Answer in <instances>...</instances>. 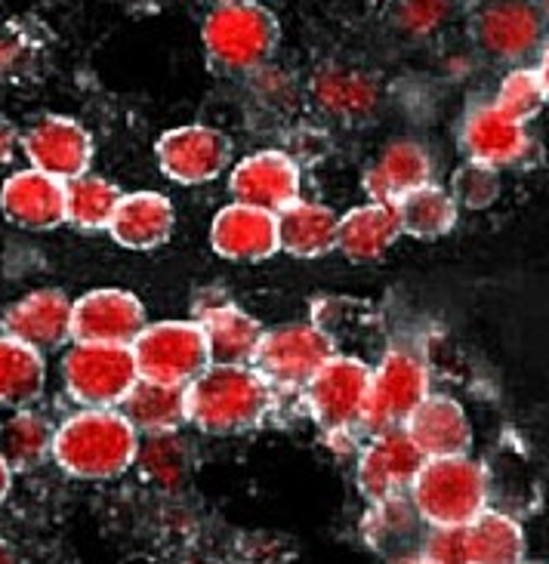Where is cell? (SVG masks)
Segmentation results:
<instances>
[{"label": "cell", "instance_id": "obj_1", "mask_svg": "<svg viewBox=\"0 0 549 564\" xmlns=\"http://www.w3.org/2000/svg\"><path fill=\"white\" fill-rule=\"evenodd\" d=\"M139 442L118 408H80L56 426L53 459L77 481H115L137 466Z\"/></svg>", "mask_w": 549, "mask_h": 564}, {"label": "cell", "instance_id": "obj_2", "mask_svg": "<svg viewBox=\"0 0 549 564\" xmlns=\"http://www.w3.org/2000/svg\"><path fill=\"white\" fill-rule=\"evenodd\" d=\"M189 423L204 435H245L266 423L274 404L272 382L254 365H207L185 386Z\"/></svg>", "mask_w": 549, "mask_h": 564}, {"label": "cell", "instance_id": "obj_3", "mask_svg": "<svg viewBox=\"0 0 549 564\" xmlns=\"http://www.w3.org/2000/svg\"><path fill=\"white\" fill-rule=\"evenodd\" d=\"M408 494L427 528H466L491 506V473L473 454L427 459Z\"/></svg>", "mask_w": 549, "mask_h": 564}, {"label": "cell", "instance_id": "obj_4", "mask_svg": "<svg viewBox=\"0 0 549 564\" xmlns=\"http://www.w3.org/2000/svg\"><path fill=\"white\" fill-rule=\"evenodd\" d=\"M201 44L219 72L254 75L274 56L278 19L260 0L216 3L201 25Z\"/></svg>", "mask_w": 549, "mask_h": 564}, {"label": "cell", "instance_id": "obj_5", "mask_svg": "<svg viewBox=\"0 0 549 564\" xmlns=\"http://www.w3.org/2000/svg\"><path fill=\"white\" fill-rule=\"evenodd\" d=\"M137 380V358L130 346L75 343L62 358L65 392L80 408H121Z\"/></svg>", "mask_w": 549, "mask_h": 564}, {"label": "cell", "instance_id": "obj_6", "mask_svg": "<svg viewBox=\"0 0 549 564\" xmlns=\"http://www.w3.org/2000/svg\"><path fill=\"white\" fill-rule=\"evenodd\" d=\"M130 349L142 380L168 382V386H189L211 365L207 336L198 321L146 324V330L137 336Z\"/></svg>", "mask_w": 549, "mask_h": 564}, {"label": "cell", "instance_id": "obj_7", "mask_svg": "<svg viewBox=\"0 0 549 564\" xmlns=\"http://www.w3.org/2000/svg\"><path fill=\"white\" fill-rule=\"evenodd\" d=\"M432 395L429 389V367L420 355L408 349H392L380 358L370 377L362 429L377 435L389 429H405L413 411Z\"/></svg>", "mask_w": 549, "mask_h": 564}, {"label": "cell", "instance_id": "obj_8", "mask_svg": "<svg viewBox=\"0 0 549 564\" xmlns=\"http://www.w3.org/2000/svg\"><path fill=\"white\" fill-rule=\"evenodd\" d=\"M374 367L355 355H334L305 386V408L327 435L362 429Z\"/></svg>", "mask_w": 549, "mask_h": 564}, {"label": "cell", "instance_id": "obj_9", "mask_svg": "<svg viewBox=\"0 0 549 564\" xmlns=\"http://www.w3.org/2000/svg\"><path fill=\"white\" fill-rule=\"evenodd\" d=\"M334 355V339L324 327L284 324L262 334L254 367L272 382V389H305Z\"/></svg>", "mask_w": 549, "mask_h": 564}, {"label": "cell", "instance_id": "obj_10", "mask_svg": "<svg viewBox=\"0 0 549 564\" xmlns=\"http://www.w3.org/2000/svg\"><path fill=\"white\" fill-rule=\"evenodd\" d=\"M161 173L180 185H207L232 164V142L223 130L207 123L173 127L154 142Z\"/></svg>", "mask_w": 549, "mask_h": 564}, {"label": "cell", "instance_id": "obj_11", "mask_svg": "<svg viewBox=\"0 0 549 564\" xmlns=\"http://www.w3.org/2000/svg\"><path fill=\"white\" fill-rule=\"evenodd\" d=\"M22 152L34 170L60 183H72L77 176L90 173L96 149H93L90 130L80 121L65 115H44L22 133Z\"/></svg>", "mask_w": 549, "mask_h": 564}, {"label": "cell", "instance_id": "obj_12", "mask_svg": "<svg viewBox=\"0 0 549 564\" xmlns=\"http://www.w3.org/2000/svg\"><path fill=\"white\" fill-rule=\"evenodd\" d=\"M473 34L491 59L521 62L543 44V15L531 0H485L473 15Z\"/></svg>", "mask_w": 549, "mask_h": 564}, {"label": "cell", "instance_id": "obj_13", "mask_svg": "<svg viewBox=\"0 0 549 564\" xmlns=\"http://www.w3.org/2000/svg\"><path fill=\"white\" fill-rule=\"evenodd\" d=\"M146 330V305L137 293L121 288H96L75 300L72 339L103 346H133Z\"/></svg>", "mask_w": 549, "mask_h": 564}, {"label": "cell", "instance_id": "obj_14", "mask_svg": "<svg viewBox=\"0 0 549 564\" xmlns=\"http://www.w3.org/2000/svg\"><path fill=\"white\" fill-rule=\"evenodd\" d=\"M423 463L427 457L420 454V447L411 442L405 429L377 432L358 454L355 481L367 503H377L396 494H408Z\"/></svg>", "mask_w": 549, "mask_h": 564}, {"label": "cell", "instance_id": "obj_15", "mask_svg": "<svg viewBox=\"0 0 549 564\" xmlns=\"http://www.w3.org/2000/svg\"><path fill=\"white\" fill-rule=\"evenodd\" d=\"M300 185H303V173L297 161L288 152H274V149L247 154L229 173L232 198L269 214H281L300 198Z\"/></svg>", "mask_w": 549, "mask_h": 564}, {"label": "cell", "instance_id": "obj_16", "mask_svg": "<svg viewBox=\"0 0 549 564\" xmlns=\"http://www.w3.org/2000/svg\"><path fill=\"white\" fill-rule=\"evenodd\" d=\"M460 149L466 161L504 170L525 161V154L531 152V137L525 123L506 118L494 102H478L460 123Z\"/></svg>", "mask_w": 549, "mask_h": 564}, {"label": "cell", "instance_id": "obj_17", "mask_svg": "<svg viewBox=\"0 0 549 564\" xmlns=\"http://www.w3.org/2000/svg\"><path fill=\"white\" fill-rule=\"evenodd\" d=\"M211 247L216 257L229 262L272 260L274 253H281L278 214L232 200L223 210H216L211 223Z\"/></svg>", "mask_w": 549, "mask_h": 564}, {"label": "cell", "instance_id": "obj_18", "mask_svg": "<svg viewBox=\"0 0 549 564\" xmlns=\"http://www.w3.org/2000/svg\"><path fill=\"white\" fill-rule=\"evenodd\" d=\"M309 96L321 115L343 123L370 121L380 108V80L355 65L327 62L309 80Z\"/></svg>", "mask_w": 549, "mask_h": 564}, {"label": "cell", "instance_id": "obj_19", "mask_svg": "<svg viewBox=\"0 0 549 564\" xmlns=\"http://www.w3.org/2000/svg\"><path fill=\"white\" fill-rule=\"evenodd\" d=\"M72 308L75 300H68L62 290H31L3 312L0 330L37 351L60 349L65 339H72Z\"/></svg>", "mask_w": 549, "mask_h": 564}, {"label": "cell", "instance_id": "obj_20", "mask_svg": "<svg viewBox=\"0 0 549 564\" xmlns=\"http://www.w3.org/2000/svg\"><path fill=\"white\" fill-rule=\"evenodd\" d=\"M0 210L25 231H53L65 223V183L41 170H19L0 188Z\"/></svg>", "mask_w": 549, "mask_h": 564}, {"label": "cell", "instance_id": "obj_21", "mask_svg": "<svg viewBox=\"0 0 549 564\" xmlns=\"http://www.w3.org/2000/svg\"><path fill=\"white\" fill-rule=\"evenodd\" d=\"M405 432L427 459L473 454L475 435L470 413L451 395H429L405 423Z\"/></svg>", "mask_w": 549, "mask_h": 564}, {"label": "cell", "instance_id": "obj_22", "mask_svg": "<svg viewBox=\"0 0 549 564\" xmlns=\"http://www.w3.org/2000/svg\"><path fill=\"white\" fill-rule=\"evenodd\" d=\"M173 229H176V210L168 195L130 192V195H121L108 235L127 250H154V247L168 245Z\"/></svg>", "mask_w": 549, "mask_h": 564}, {"label": "cell", "instance_id": "obj_23", "mask_svg": "<svg viewBox=\"0 0 549 564\" xmlns=\"http://www.w3.org/2000/svg\"><path fill=\"white\" fill-rule=\"evenodd\" d=\"M405 235L396 200H367L340 216V245L352 262L383 260Z\"/></svg>", "mask_w": 549, "mask_h": 564}, {"label": "cell", "instance_id": "obj_24", "mask_svg": "<svg viewBox=\"0 0 549 564\" xmlns=\"http://www.w3.org/2000/svg\"><path fill=\"white\" fill-rule=\"evenodd\" d=\"M432 183V154L413 139H396L380 152L365 173V192L370 200H401L413 188Z\"/></svg>", "mask_w": 549, "mask_h": 564}, {"label": "cell", "instance_id": "obj_25", "mask_svg": "<svg viewBox=\"0 0 549 564\" xmlns=\"http://www.w3.org/2000/svg\"><path fill=\"white\" fill-rule=\"evenodd\" d=\"M278 241L297 260H321L340 245V216L327 204L297 198L278 214Z\"/></svg>", "mask_w": 549, "mask_h": 564}, {"label": "cell", "instance_id": "obj_26", "mask_svg": "<svg viewBox=\"0 0 549 564\" xmlns=\"http://www.w3.org/2000/svg\"><path fill=\"white\" fill-rule=\"evenodd\" d=\"M198 324L207 336L211 365H254L260 349L262 324L235 303L204 305Z\"/></svg>", "mask_w": 549, "mask_h": 564}, {"label": "cell", "instance_id": "obj_27", "mask_svg": "<svg viewBox=\"0 0 549 564\" xmlns=\"http://www.w3.org/2000/svg\"><path fill=\"white\" fill-rule=\"evenodd\" d=\"M427 524L420 519L417 506L411 503V494H396L377 503H367L365 521H362V536L374 552H380L386 558H396L411 550V543L420 546Z\"/></svg>", "mask_w": 549, "mask_h": 564}, {"label": "cell", "instance_id": "obj_28", "mask_svg": "<svg viewBox=\"0 0 549 564\" xmlns=\"http://www.w3.org/2000/svg\"><path fill=\"white\" fill-rule=\"evenodd\" d=\"M118 411L137 426L139 435H168V432H180L189 423V395L185 386H168L139 377Z\"/></svg>", "mask_w": 549, "mask_h": 564}, {"label": "cell", "instance_id": "obj_29", "mask_svg": "<svg viewBox=\"0 0 549 564\" xmlns=\"http://www.w3.org/2000/svg\"><path fill=\"white\" fill-rule=\"evenodd\" d=\"M466 550H470V564H521L528 562V540L521 521L488 506L473 524H466Z\"/></svg>", "mask_w": 549, "mask_h": 564}, {"label": "cell", "instance_id": "obj_30", "mask_svg": "<svg viewBox=\"0 0 549 564\" xmlns=\"http://www.w3.org/2000/svg\"><path fill=\"white\" fill-rule=\"evenodd\" d=\"M44 351L31 349L15 336L0 334V408L22 411L44 395Z\"/></svg>", "mask_w": 549, "mask_h": 564}, {"label": "cell", "instance_id": "obj_31", "mask_svg": "<svg viewBox=\"0 0 549 564\" xmlns=\"http://www.w3.org/2000/svg\"><path fill=\"white\" fill-rule=\"evenodd\" d=\"M56 426L46 413L34 408L15 411L0 426V457L10 463L13 473H31L53 457Z\"/></svg>", "mask_w": 549, "mask_h": 564}, {"label": "cell", "instance_id": "obj_32", "mask_svg": "<svg viewBox=\"0 0 549 564\" xmlns=\"http://www.w3.org/2000/svg\"><path fill=\"white\" fill-rule=\"evenodd\" d=\"M396 204L405 235L420 238V241H435V238L451 235L460 219L458 200L451 198L448 188L435 183L413 188L411 195H405Z\"/></svg>", "mask_w": 549, "mask_h": 564}, {"label": "cell", "instance_id": "obj_33", "mask_svg": "<svg viewBox=\"0 0 549 564\" xmlns=\"http://www.w3.org/2000/svg\"><path fill=\"white\" fill-rule=\"evenodd\" d=\"M121 188L96 173H84L65 183V223L80 231H108L121 204Z\"/></svg>", "mask_w": 549, "mask_h": 564}, {"label": "cell", "instance_id": "obj_34", "mask_svg": "<svg viewBox=\"0 0 549 564\" xmlns=\"http://www.w3.org/2000/svg\"><path fill=\"white\" fill-rule=\"evenodd\" d=\"M137 466L139 473L146 475V481H152L154 488L180 490L189 481L192 451L180 438V432L146 435V442H139Z\"/></svg>", "mask_w": 549, "mask_h": 564}, {"label": "cell", "instance_id": "obj_35", "mask_svg": "<svg viewBox=\"0 0 549 564\" xmlns=\"http://www.w3.org/2000/svg\"><path fill=\"white\" fill-rule=\"evenodd\" d=\"M491 102L500 108L506 118L528 127V121H535L540 108L547 106V93H543V84H540L535 68L516 65L506 72L500 87H497V96Z\"/></svg>", "mask_w": 549, "mask_h": 564}, {"label": "cell", "instance_id": "obj_36", "mask_svg": "<svg viewBox=\"0 0 549 564\" xmlns=\"http://www.w3.org/2000/svg\"><path fill=\"white\" fill-rule=\"evenodd\" d=\"M451 198L458 200L460 210H488L500 198V170L488 164L463 161L451 176Z\"/></svg>", "mask_w": 549, "mask_h": 564}, {"label": "cell", "instance_id": "obj_37", "mask_svg": "<svg viewBox=\"0 0 549 564\" xmlns=\"http://www.w3.org/2000/svg\"><path fill=\"white\" fill-rule=\"evenodd\" d=\"M454 15V0H392V22L408 37H429Z\"/></svg>", "mask_w": 549, "mask_h": 564}, {"label": "cell", "instance_id": "obj_38", "mask_svg": "<svg viewBox=\"0 0 549 564\" xmlns=\"http://www.w3.org/2000/svg\"><path fill=\"white\" fill-rule=\"evenodd\" d=\"M41 62V44L31 37L29 31L7 25L0 29V80H25L34 75Z\"/></svg>", "mask_w": 549, "mask_h": 564}, {"label": "cell", "instance_id": "obj_39", "mask_svg": "<svg viewBox=\"0 0 549 564\" xmlns=\"http://www.w3.org/2000/svg\"><path fill=\"white\" fill-rule=\"evenodd\" d=\"M417 552L427 564H470L466 528H427Z\"/></svg>", "mask_w": 549, "mask_h": 564}, {"label": "cell", "instance_id": "obj_40", "mask_svg": "<svg viewBox=\"0 0 549 564\" xmlns=\"http://www.w3.org/2000/svg\"><path fill=\"white\" fill-rule=\"evenodd\" d=\"M15 149H22V133L7 115H0V164H10Z\"/></svg>", "mask_w": 549, "mask_h": 564}, {"label": "cell", "instance_id": "obj_41", "mask_svg": "<svg viewBox=\"0 0 549 564\" xmlns=\"http://www.w3.org/2000/svg\"><path fill=\"white\" fill-rule=\"evenodd\" d=\"M535 72L537 77H540V84H543V93H547V102H549V37L540 44V50H537Z\"/></svg>", "mask_w": 549, "mask_h": 564}, {"label": "cell", "instance_id": "obj_42", "mask_svg": "<svg viewBox=\"0 0 549 564\" xmlns=\"http://www.w3.org/2000/svg\"><path fill=\"white\" fill-rule=\"evenodd\" d=\"M0 564H29L25 555L15 550L10 540H0Z\"/></svg>", "mask_w": 549, "mask_h": 564}, {"label": "cell", "instance_id": "obj_43", "mask_svg": "<svg viewBox=\"0 0 549 564\" xmlns=\"http://www.w3.org/2000/svg\"><path fill=\"white\" fill-rule=\"evenodd\" d=\"M10 488H13V469H10V463L0 457V506L3 500L10 497Z\"/></svg>", "mask_w": 549, "mask_h": 564}, {"label": "cell", "instance_id": "obj_44", "mask_svg": "<svg viewBox=\"0 0 549 564\" xmlns=\"http://www.w3.org/2000/svg\"><path fill=\"white\" fill-rule=\"evenodd\" d=\"M386 564H427V558H423L420 552H405V555H396V558H389Z\"/></svg>", "mask_w": 549, "mask_h": 564}, {"label": "cell", "instance_id": "obj_45", "mask_svg": "<svg viewBox=\"0 0 549 564\" xmlns=\"http://www.w3.org/2000/svg\"><path fill=\"white\" fill-rule=\"evenodd\" d=\"M540 10H543V13L549 15V0H540Z\"/></svg>", "mask_w": 549, "mask_h": 564}, {"label": "cell", "instance_id": "obj_46", "mask_svg": "<svg viewBox=\"0 0 549 564\" xmlns=\"http://www.w3.org/2000/svg\"><path fill=\"white\" fill-rule=\"evenodd\" d=\"M216 3H238V0H214V7Z\"/></svg>", "mask_w": 549, "mask_h": 564}, {"label": "cell", "instance_id": "obj_47", "mask_svg": "<svg viewBox=\"0 0 549 564\" xmlns=\"http://www.w3.org/2000/svg\"><path fill=\"white\" fill-rule=\"evenodd\" d=\"M521 564H537V562H521Z\"/></svg>", "mask_w": 549, "mask_h": 564}]
</instances>
